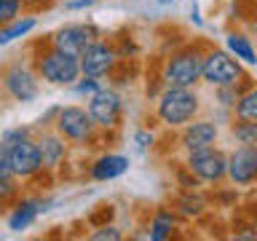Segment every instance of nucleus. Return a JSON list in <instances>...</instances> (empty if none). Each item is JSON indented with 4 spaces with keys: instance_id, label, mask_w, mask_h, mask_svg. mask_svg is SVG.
I'll return each mask as SVG.
<instances>
[{
    "instance_id": "nucleus-14",
    "label": "nucleus",
    "mask_w": 257,
    "mask_h": 241,
    "mask_svg": "<svg viewBox=\"0 0 257 241\" xmlns=\"http://www.w3.org/2000/svg\"><path fill=\"white\" fill-rule=\"evenodd\" d=\"M48 206H51V201H43V198H35V196H19L11 204V212H8V230L14 233H22L32 228V222L38 220L40 214L48 212Z\"/></svg>"
},
{
    "instance_id": "nucleus-35",
    "label": "nucleus",
    "mask_w": 257,
    "mask_h": 241,
    "mask_svg": "<svg viewBox=\"0 0 257 241\" xmlns=\"http://www.w3.org/2000/svg\"><path fill=\"white\" fill-rule=\"evenodd\" d=\"M24 3H27V0H24Z\"/></svg>"
},
{
    "instance_id": "nucleus-8",
    "label": "nucleus",
    "mask_w": 257,
    "mask_h": 241,
    "mask_svg": "<svg viewBox=\"0 0 257 241\" xmlns=\"http://www.w3.org/2000/svg\"><path fill=\"white\" fill-rule=\"evenodd\" d=\"M185 166H188L201 182L220 185L222 180H228V153H222L217 145L214 148H206V150L185 153Z\"/></svg>"
},
{
    "instance_id": "nucleus-12",
    "label": "nucleus",
    "mask_w": 257,
    "mask_h": 241,
    "mask_svg": "<svg viewBox=\"0 0 257 241\" xmlns=\"http://www.w3.org/2000/svg\"><path fill=\"white\" fill-rule=\"evenodd\" d=\"M228 180L236 188L257 182V145H238L228 153Z\"/></svg>"
},
{
    "instance_id": "nucleus-19",
    "label": "nucleus",
    "mask_w": 257,
    "mask_h": 241,
    "mask_svg": "<svg viewBox=\"0 0 257 241\" xmlns=\"http://www.w3.org/2000/svg\"><path fill=\"white\" fill-rule=\"evenodd\" d=\"M35 27H38V16L32 11H27V14H22L19 19L3 24V27H0V48L14 43V40H19V38H27Z\"/></svg>"
},
{
    "instance_id": "nucleus-1",
    "label": "nucleus",
    "mask_w": 257,
    "mask_h": 241,
    "mask_svg": "<svg viewBox=\"0 0 257 241\" xmlns=\"http://www.w3.org/2000/svg\"><path fill=\"white\" fill-rule=\"evenodd\" d=\"M201 94L196 88H177L164 86V91L156 96V118L166 129H182L193 118L201 115Z\"/></svg>"
},
{
    "instance_id": "nucleus-20",
    "label": "nucleus",
    "mask_w": 257,
    "mask_h": 241,
    "mask_svg": "<svg viewBox=\"0 0 257 241\" xmlns=\"http://www.w3.org/2000/svg\"><path fill=\"white\" fill-rule=\"evenodd\" d=\"M230 112H233V118H238V120H257V83H249L244 88V94L238 96L236 107Z\"/></svg>"
},
{
    "instance_id": "nucleus-22",
    "label": "nucleus",
    "mask_w": 257,
    "mask_h": 241,
    "mask_svg": "<svg viewBox=\"0 0 257 241\" xmlns=\"http://www.w3.org/2000/svg\"><path fill=\"white\" fill-rule=\"evenodd\" d=\"M230 137L238 145H257V120H238V118H233Z\"/></svg>"
},
{
    "instance_id": "nucleus-28",
    "label": "nucleus",
    "mask_w": 257,
    "mask_h": 241,
    "mask_svg": "<svg viewBox=\"0 0 257 241\" xmlns=\"http://www.w3.org/2000/svg\"><path fill=\"white\" fill-rule=\"evenodd\" d=\"M153 145H156V132H150V129H137L134 132V148L140 153H148Z\"/></svg>"
},
{
    "instance_id": "nucleus-9",
    "label": "nucleus",
    "mask_w": 257,
    "mask_h": 241,
    "mask_svg": "<svg viewBox=\"0 0 257 241\" xmlns=\"http://www.w3.org/2000/svg\"><path fill=\"white\" fill-rule=\"evenodd\" d=\"M96 38H99V30H96L94 24H64V27L54 30L51 35H48L46 43L80 59V54H83Z\"/></svg>"
},
{
    "instance_id": "nucleus-10",
    "label": "nucleus",
    "mask_w": 257,
    "mask_h": 241,
    "mask_svg": "<svg viewBox=\"0 0 257 241\" xmlns=\"http://www.w3.org/2000/svg\"><path fill=\"white\" fill-rule=\"evenodd\" d=\"M120 62V51L112 43H104V40L96 38L91 46L80 54V72L83 75H94V78H110L115 72Z\"/></svg>"
},
{
    "instance_id": "nucleus-27",
    "label": "nucleus",
    "mask_w": 257,
    "mask_h": 241,
    "mask_svg": "<svg viewBox=\"0 0 257 241\" xmlns=\"http://www.w3.org/2000/svg\"><path fill=\"white\" fill-rule=\"evenodd\" d=\"M91 241H120L123 238V233H120L115 225H99L96 230H91Z\"/></svg>"
},
{
    "instance_id": "nucleus-21",
    "label": "nucleus",
    "mask_w": 257,
    "mask_h": 241,
    "mask_svg": "<svg viewBox=\"0 0 257 241\" xmlns=\"http://www.w3.org/2000/svg\"><path fill=\"white\" fill-rule=\"evenodd\" d=\"M252 83V80H241V83H233V86H217L214 88V99H217V104L220 107H228V110H233L236 107V102H238V96L244 94V88Z\"/></svg>"
},
{
    "instance_id": "nucleus-6",
    "label": "nucleus",
    "mask_w": 257,
    "mask_h": 241,
    "mask_svg": "<svg viewBox=\"0 0 257 241\" xmlns=\"http://www.w3.org/2000/svg\"><path fill=\"white\" fill-rule=\"evenodd\" d=\"M0 83H3L6 94L14 102L27 104V102H35L40 96V75L32 64H24V62L6 64V70L0 72Z\"/></svg>"
},
{
    "instance_id": "nucleus-4",
    "label": "nucleus",
    "mask_w": 257,
    "mask_h": 241,
    "mask_svg": "<svg viewBox=\"0 0 257 241\" xmlns=\"http://www.w3.org/2000/svg\"><path fill=\"white\" fill-rule=\"evenodd\" d=\"M246 80L244 64L233 56L228 48H206L204 51V72H201V83L206 86H233Z\"/></svg>"
},
{
    "instance_id": "nucleus-31",
    "label": "nucleus",
    "mask_w": 257,
    "mask_h": 241,
    "mask_svg": "<svg viewBox=\"0 0 257 241\" xmlns=\"http://www.w3.org/2000/svg\"><path fill=\"white\" fill-rule=\"evenodd\" d=\"M96 6V0H64V8L67 11H86V8Z\"/></svg>"
},
{
    "instance_id": "nucleus-17",
    "label": "nucleus",
    "mask_w": 257,
    "mask_h": 241,
    "mask_svg": "<svg viewBox=\"0 0 257 241\" xmlns=\"http://www.w3.org/2000/svg\"><path fill=\"white\" fill-rule=\"evenodd\" d=\"M225 48L236 56L241 64H246V67H257V46L249 32L244 30H228V35H225Z\"/></svg>"
},
{
    "instance_id": "nucleus-2",
    "label": "nucleus",
    "mask_w": 257,
    "mask_h": 241,
    "mask_svg": "<svg viewBox=\"0 0 257 241\" xmlns=\"http://www.w3.org/2000/svg\"><path fill=\"white\" fill-rule=\"evenodd\" d=\"M204 51L206 48H201L198 43L172 51L161 67V83L177 88H196L201 83V72H204Z\"/></svg>"
},
{
    "instance_id": "nucleus-5",
    "label": "nucleus",
    "mask_w": 257,
    "mask_h": 241,
    "mask_svg": "<svg viewBox=\"0 0 257 241\" xmlns=\"http://www.w3.org/2000/svg\"><path fill=\"white\" fill-rule=\"evenodd\" d=\"M54 129L72 145L94 142L96 132H99V126L94 124V118L88 115V110L80 107V104H64V107H59V112H56V118H54Z\"/></svg>"
},
{
    "instance_id": "nucleus-3",
    "label": "nucleus",
    "mask_w": 257,
    "mask_h": 241,
    "mask_svg": "<svg viewBox=\"0 0 257 241\" xmlns=\"http://www.w3.org/2000/svg\"><path fill=\"white\" fill-rule=\"evenodd\" d=\"M32 67L38 70L40 80L48 86H72L80 75H83L78 56H70V54L59 51V48L48 46V43L40 48V51H35Z\"/></svg>"
},
{
    "instance_id": "nucleus-16",
    "label": "nucleus",
    "mask_w": 257,
    "mask_h": 241,
    "mask_svg": "<svg viewBox=\"0 0 257 241\" xmlns=\"http://www.w3.org/2000/svg\"><path fill=\"white\" fill-rule=\"evenodd\" d=\"M38 145H40V156H43V169L46 172H54V169L62 166V161L67 158V150H70V142L56 132V129H43L38 137Z\"/></svg>"
},
{
    "instance_id": "nucleus-23",
    "label": "nucleus",
    "mask_w": 257,
    "mask_h": 241,
    "mask_svg": "<svg viewBox=\"0 0 257 241\" xmlns=\"http://www.w3.org/2000/svg\"><path fill=\"white\" fill-rule=\"evenodd\" d=\"M174 212H180V214H185V217H198L201 212H204V198L201 196H196V193H185V196L177 201V209Z\"/></svg>"
},
{
    "instance_id": "nucleus-18",
    "label": "nucleus",
    "mask_w": 257,
    "mask_h": 241,
    "mask_svg": "<svg viewBox=\"0 0 257 241\" xmlns=\"http://www.w3.org/2000/svg\"><path fill=\"white\" fill-rule=\"evenodd\" d=\"M174 230H177V212L174 209H156L150 217V228L145 233V238L166 241V238H172Z\"/></svg>"
},
{
    "instance_id": "nucleus-33",
    "label": "nucleus",
    "mask_w": 257,
    "mask_h": 241,
    "mask_svg": "<svg viewBox=\"0 0 257 241\" xmlns=\"http://www.w3.org/2000/svg\"><path fill=\"white\" fill-rule=\"evenodd\" d=\"M158 3H161V6H169V3H172V0H158Z\"/></svg>"
},
{
    "instance_id": "nucleus-13",
    "label": "nucleus",
    "mask_w": 257,
    "mask_h": 241,
    "mask_svg": "<svg viewBox=\"0 0 257 241\" xmlns=\"http://www.w3.org/2000/svg\"><path fill=\"white\" fill-rule=\"evenodd\" d=\"M220 140V126L212 118H193L190 124H185L180 129V148L185 153H196V150H206L214 148Z\"/></svg>"
},
{
    "instance_id": "nucleus-26",
    "label": "nucleus",
    "mask_w": 257,
    "mask_h": 241,
    "mask_svg": "<svg viewBox=\"0 0 257 241\" xmlns=\"http://www.w3.org/2000/svg\"><path fill=\"white\" fill-rule=\"evenodd\" d=\"M16 198H19L16 177H0V206H11Z\"/></svg>"
},
{
    "instance_id": "nucleus-7",
    "label": "nucleus",
    "mask_w": 257,
    "mask_h": 241,
    "mask_svg": "<svg viewBox=\"0 0 257 241\" xmlns=\"http://www.w3.org/2000/svg\"><path fill=\"white\" fill-rule=\"evenodd\" d=\"M86 110L99 126V132H110V129L120 126L123 118V96H120L112 86H102L96 94L86 99Z\"/></svg>"
},
{
    "instance_id": "nucleus-29",
    "label": "nucleus",
    "mask_w": 257,
    "mask_h": 241,
    "mask_svg": "<svg viewBox=\"0 0 257 241\" xmlns=\"http://www.w3.org/2000/svg\"><path fill=\"white\" fill-rule=\"evenodd\" d=\"M27 137H32V129H30V126H14V129H6V132L0 134V142L14 145V142L27 140Z\"/></svg>"
},
{
    "instance_id": "nucleus-11",
    "label": "nucleus",
    "mask_w": 257,
    "mask_h": 241,
    "mask_svg": "<svg viewBox=\"0 0 257 241\" xmlns=\"http://www.w3.org/2000/svg\"><path fill=\"white\" fill-rule=\"evenodd\" d=\"M8 150H11V164H14L16 180H32V177H38L40 172H46L43 156H40V145H38L35 137H27V140H22V142L8 145Z\"/></svg>"
},
{
    "instance_id": "nucleus-25",
    "label": "nucleus",
    "mask_w": 257,
    "mask_h": 241,
    "mask_svg": "<svg viewBox=\"0 0 257 241\" xmlns=\"http://www.w3.org/2000/svg\"><path fill=\"white\" fill-rule=\"evenodd\" d=\"M24 8H27L24 0H0V27L14 22V19H19L24 14Z\"/></svg>"
},
{
    "instance_id": "nucleus-32",
    "label": "nucleus",
    "mask_w": 257,
    "mask_h": 241,
    "mask_svg": "<svg viewBox=\"0 0 257 241\" xmlns=\"http://www.w3.org/2000/svg\"><path fill=\"white\" fill-rule=\"evenodd\" d=\"M190 16H193V22H196V27H201V24H204V19H201V14H198V6H193Z\"/></svg>"
},
{
    "instance_id": "nucleus-24",
    "label": "nucleus",
    "mask_w": 257,
    "mask_h": 241,
    "mask_svg": "<svg viewBox=\"0 0 257 241\" xmlns=\"http://www.w3.org/2000/svg\"><path fill=\"white\" fill-rule=\"evenodd\" d=\"M104 86V78H94V75H80L75 83H72L70 88H72V94L75 96H91V94H96L99 88Z\"/></svg>"
},
{
    "instance_id": "nucleus-15",
    "label": "nucleus",
    "mask_w": 257,
    "mask_h": 241,
    "mask_svg": "<svg viewBox=\"0 0 257 241\" xmlns=\"http://www.w3.org/2000/svg\"><path fill=\"white\" fill-rule=\"evenodd\" d=\"M128 166H132V158H128L126 153H102L99 158L91 161L88 177H91L94 182H112V180H118V177H123L128 172Z\"/></svg>"
},
{
    "instance_id": "nucleus-30",
    "label": "nucleus",
    "mask_w": 257,
    "mask_h": 241,
    "mask_svg": "<svg viewBox=\"0 0 257 241\" xmlns=\"http://www.w3.org/2000/svg\"><path fill=\"white\" fill-rule=\"evenodd\" d=\"M0 177H16L11 164V150H8L6 142H0Z\"/></svg>"
},
{
    "instance_id": "nucleus-34",
    "label": "nucleus",
    "mask_w": 257,
    "mask_h": 241,
    "mask_svg": "<svg viewBox=\"0 0 257 241\" xmlns=\"http://www.w3.org/2000/svg\"><path fill=\"white\" fill-rule=\"evenodd\" d=\"M254 27H257V19H254Z\"/></svg>"
}]
</instances>
